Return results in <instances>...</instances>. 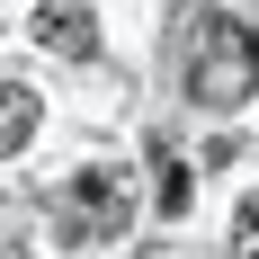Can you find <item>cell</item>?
Returning <instances> with one entry per match:
<instances>
[{"label":"cell","mask_w":259,"mask_h":259,"mask_svg":"<svg viewBox=\"0 0 259 259\" xmlns=\"http://www.w3.org/2000/svg\"><path fill=\"white\" fill-rule=\"evenodd\" d=\"M36 116H45V107H36V90H27V80H0V161L36 143Z\"/></svg>","instance_id":"4"},{"label":"cell","mask_w":259,"mask_h":259,"mask_svg":"<svg viewBox=\"0 0 259 259\" xmlns=\"http://www.w3.org/2000/svg\"><path fill=\"white\" fill-rule=\"evenodd\" d=\"M233 259H259V197H241L233 214Z\"/></svg>","instance_id":"6"},{"label":"cell","mask_w":259,"mask_h":259,"mask_svg":"<svg viewBox=\"0 0 259 259\" xmlns=\"http://www.w3.org/2000/svg\"><path fill=\"white\" fill-rule=\"evenodd\" d=\"M152 170H161V214H188V197H197V179H188V161L170 152V143H152Z\"/></svg>","instance_id":"5"},{"label":"cell","mask_w":259,"mask_h":259,"mask_svg":"<svg viewBox=\"0 0 259 259\" xmlns=\"http://www.w3.org/2000/svg\"><path fill=\"white\" fill-rule=\"evenodd\" d=\"M54 224H63V241H116L134 224V179L125 170H72L54 197Z\"/></svg>","instance_id":"2"},{"label":"cell","mask_w":259,"mask_h":259,"mask_svg":"<svg viewBox=\"0 0 259 259\" xmlns=\"http://www.w3.org/2000/svg\"><path fill=\"white\" fill-rule=\"evenodd\" d=\"M188 99L206 107V116H233L241 99H259V27L250 18H206V27H197Z\"/></svg>","instance_id":"1"},{"label":"cell","mask_w":259,"mask_h":259,"mask_svg":"<svg viewBox=\"0 0 259 259\" xmlns=\"http://www.w3.org/2000/svg\"><path fill=\"white\" fill-rule=\"evenodd\" d=\"M36 45H45L54 63H90V54H99V9H90V0H45V9H36Z\"/></svg>","instance_id":"3"}]
</instances>
